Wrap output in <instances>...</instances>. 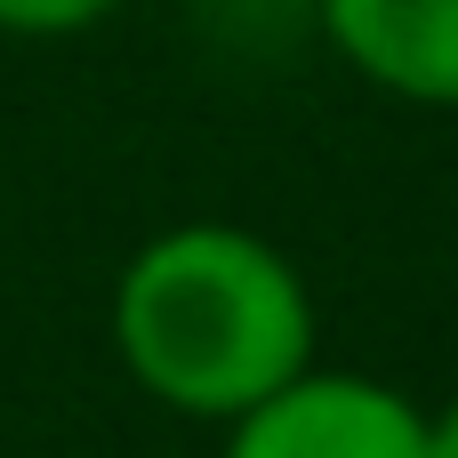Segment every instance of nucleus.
Listing matches in <instances>:
<instances>
[{"label": "nucleus", "mask_w": 458, "mask_h": 458, "mask_svg": "<svg viewBox=\"0 0 458 458\" xmlns=\"http://www.w3.org/2000/svg\"><path fill=\"white\" fill-rule=\"evenodd\" d=\"M314 290L298 258L250 225H169L113 282L121 370L177 419L233 427L314 362Z\"/></svg>", "instance_id": "obj_1"}, {"label": "nucleus", "mask_w": 458, "mask_h": 458, "mask_svg": "<svg viewBox=\"0 0 458 458\" xmlns=\"http://www.w3.org/2000/svg\"><path fill=\"white\" fill-rule=\"evenodd\" d=\"M225 458H435L427 411L362 370H298L225 427Z\"/></svg>", "instance_id": "obj_2"}, {"label": "nucleus", "mask_w": 458, "mask_h": 458, "mask_svg": "<svg viewBox=\"0 0 458 458\" xmlns=\"http://www.w3.org/2000/svg\"><path fill=\"white\" fill-rule=\"evenodd\" d=\"M314 16L370 89L458 113V0H314Z\"/></svg>", "instance_id": "obj_3"}, {"label": "nucleus", "mask_w": 458, "mask_h": 458, "mask_svg": "<svg viewBox=\"0 0 458 458\" xmlns=\"http://www.w3.org/2000/svg\"><path fill=\"white\" fill-rule=\"evenodd\" d=\"M121 0H0V32L16 40H64V32H89L105 24Z\"/></svg>", "instance_id": "obj_4"}, {"label": "nucleus", "mask_w": 458, "mask_h": 458, "mask_svg": "<svg viewBox=\"0 0 458 458\" xmlns=\"http://www.w3.org/2000/svg\"><path fill=\"white\" fill-rule=\"evenodd\" d=\"M427 451H435V458H458V394L427 419Z\"/></svg>", "instance_id": "obj_5"}]
</instances>
